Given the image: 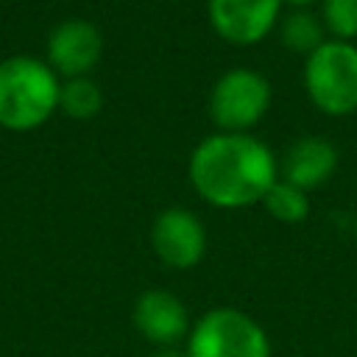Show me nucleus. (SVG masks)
I'll list each match as a JSON object with an SVG mask.
<instances>
[{
	"mask_svg": "<svg viewBox=\"0 0 357 357\" xmlns=\"http://www.w3.org/2000/svg\"><path fill=\"white\" fill-rule=\"evenodd\" d=\"M337 167V148L324 137H301L296 139L279 165V178L307 190L321 187Z\"/></svg>",
	"mask_w": 357,
	"mask_h": 357,
	"instance_id": "9d476101",
	"label": "nucleus"
},
{
	"mask_svg": "<svg viewBox=\"0 0 357 357\" xmlns=\"http://www.w3.org/2000/svg\"><path fill=\"white\" fill-rule=\"evenodd\" d=\"M103 53L100 31L86 20H67L53 28L47 39V61L53 73L67 78H84Z\"/></svg>",
	"mask_w": 357,
	"mask_h": 357,
	"instance_id": "1a4fd4ad",
	"label": "nucleus"
},
{
	"mask_svg": "<svg viewBox=\"0 0 357 357\" xmlns=\"http://www.w3.org/2000/svg\"><path fill=\"white\" fill-rule=\"evenodd\" d=\"M268 106L271 84L248 67L223 73L209 92V117L226 134H245L268 114Z\"/></svg>",
	"mask_w": 357,
	"mask_h": 357,
	"instance_id": "39448f33",
	"label": "nucleus"
},
{
	"mask_svg": "<svg viewBox=\"0 0 357 357\" xmlns=\"http://www.w3.org/2000/svg\"><path fill=\"white\" fill-rule=\"evenodd\" d=\"M187 357H271L268 332L237 307H212L192 321Z\"/></svg>",
	"mask_w": 357,
	"mask_h": 357,
	"instance_id": "7ed1b4c3",
	"label": "nucleus"
},
{
	"mask_svg": "<svg viewBox=\"0 0 357 357\" xmlns=\"http://www.w3.org/2000/svg\"><path fill=\"white\" fill-rule=\"evenodd\" d=\"M148 357H187V349H178V346H159V349H153Z\"/></svg>",
	"mask_w": 357,
	"mask_h": 357,
	"instance_id": "2eb2a0df",
	"label": "nucleus"
},
{
	"mask_svg": "<svg viewBox=\"0 0 357 357\" xmlns=\"http://www.w3.org/2000/svg\"><path fill=\"white\" fill-rule=\"evenodd\" d=\"M321 22L335 39L340 42L354 39L357 36V0H324Z\"/></svg>",
	"mask_w": 357,
	"mask_h": 357,
	"instance_id": "4468645a",
	"label": "nucleus"
},
{
	"mask_svg": "<svg viewBox=\"0 0 357 357\" xmlns=\"http://www.w3.org/2000/svg\"><path fill=\"white\" fill-rule=\"evenodd\" d=\"M131 321H134V329L156 349L178 346L181 340H187L190 326H192L184 301L176 293L162 290V287H151L137 296Z\"/></svg>",
	"mask_w": 357,
	"mask_h": 357,
	"instance_id": "6e6552de",
	"label": "nucleus"
},
{
	"mask_svg": "<svg viewBox=\"0 0 357 357\" xmlns=\"http://www.w3.org/2000/svg\"><path fill=\"white\" fill-rule=\"evenodd\" d=\"M282 3H287V6H293V8H307V6H312L315 0H282Z\"/></svg>",
	"mask_w": 357,
	"mask_h": 357,
	"instance_id": "dca6fc26",
	"label": "nucleus"
},
{
	"mask_svg": "<svg viewBox=\"0 0 357 357\" xmlns=\"http://www.w3.org/2000/svg\"><path fill=\"white\" fill-rule=\"evenodd\" d=\"M304 89L310 100L332 117L357 112V45L326 39L304 64Z\"/></svg>",
	"mask_w": 357,
	"mask_h": 357,
	"instance_id": "20e7f679",
	"label": "nucleus"
},
{
	"mask_svg": "<svg viewBox=\"0 0 357 357\" xmlns=\"http://www.w3.org/2000/svg\"><path fill=\"white\" fill-rule=\"evenodd\" d=\"M262 206L279 223H301L310 215V198H307V192L301 187L284 181V178H276L273 181V187L262 198Z\"/></svg>",
	"mask_w": 357,
	"mask_h": 357,
	"instance_id": "f8f14e48",
	"label": "nucleus"
},
{
	"mask_svg": "<svg viewBox=\"0 0 357 357\" xmlns=\"http://www.w3.org/2000/svg\"><path fill=\"white\" fill-rule=\"evenodd\" d=\"M61 84L50 64L14 56L0 64V126L28 131L42 126L59 106Z\"/></svg>",
	"mask_w": 357,
	"mask_h": 357,
	"instance_id": "f03ea898",
	"label": "nucleus"
},
{
	"mask_svg": "<svg viewBox=\"0 0 357 357\" xmlns=\"http://www.w3.org/2000/svg\"><path fill=\"white\" fill-rule=\"evenodd\" d=\"M59 106L64 109V114L75 117V120H89L100 112L103 106V95H100V86L95 81H89L86 75L84 78H70L67 84H61V92H59Z\"/></svg>",
	"mask_w": 357,
	"mask_h": 357,
	"instance_id": "ddd939ff",
	"label": "nucleus"
},
{
	"mask_svg": "<svg viewBox=\"0 0 357 357\" xmlns=\"http://www.w3.org/2000/svg\"><path fill=\"white\" fill-rule=\"evenodd\" d=\"M282 6V0H206V14L220 39L254 45L276 25Z\"/></svg>",
	"mask_w": 357,
	"mask_h": 357,
	"instance_id": "0eeeda50",
	"label": "nucleus"
},
{
	"mask_svg": "<svg viewBox=\"0 0 357 357\" xmlns=\"http://www.w3.org/2000/svg\"><path fill=\"white\" fill-rule=\"evenodd\" d=\"M192 190L218 209H243L262 204L279 178L273 151L251 134H212L190 153Z\"/></svg>",
	"mask_w": 357,
	"mask_h": 357,
	"instance_id": "f257e3e1",
	"label": "nucleus"
},
{
	"mask_svg": "<svg viewBox=\"0 0 357 357\" xmlns=\"http://www.w3.org/2000/svg\"><path fill=\"white\" fill-rule=\"evenodd\" d=\"M324 33H326L324 22H321L312 11H307V8H296V11H290V14L282 20V25H279L282 45H284L287 50H293V53H304V56L315 53V50L326 42Z\"/></svg>",
	"mask_w": 357,
	"mask_h": 357,
	"instance_id": "9b49d317",
	"label": "nucleus"
},
{
	"mask_svg": "<svg viewBox=\"0 0 357 357\" xmlns=\"http://www.w3.org/2000/svg\"><path fill=\"white\" fill-rule=\"evenodd\" d=\"M151 248L167 268H195L206 254V229L198 215L184 206L162 209L151 226Z\"/></svg>",
	"mask_w": 357,
	"mask_h": 357,
	"instance_id": "423d86ee",
	"label": "nucleus"
}]
</instances>
